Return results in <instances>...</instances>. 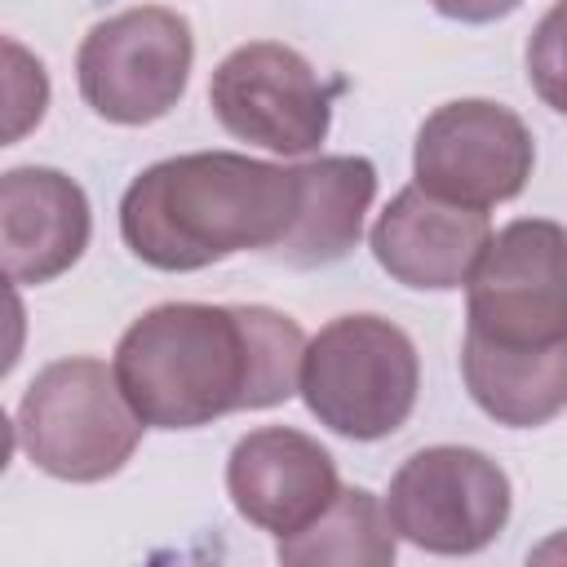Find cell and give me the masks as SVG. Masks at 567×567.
Instances as JSON below:
<instances>
[{"instance_id":"cell-1","label":"cell","mask_w":567,"mask_h":567,"mask_svg":"<svg viewBox=\"0 0 567 567\" xmlns=\"http://www.w3.org/2000/svg\"><path fill=\"white\" fill-rule=\"evenodd\" d=\"M306 337L270 306L164 301L133 319L115 346V377L155 430H199L301 390Z\"/></svg>"},{"instance_id":"cell-2","label":"cell","mask_w":567,"mask_h":567,"mask_svg":"<svg viewBox=\"0 0 567 567\" xmlns=\"http://www.w3.org/2000/svg\"><path fill=\"white\" fill-rule=\"evenodd\" d=\"M297 213V168L239 151H190L137 173L120 199L128 252L155 270H204L230 252H270Z\"/></svg>"},{"instance_id":"cell-3","label":"cell","mask_w":567,"mask_h":567,"mask_svg":"<svg viewBox=\"0 0 567 567\" xmlns=\"http://www.w3.org/2000/svg\"><path fill=\"white\" fill-rule=\"evenodd\" d=\"M146 421L120 390L115 368L75 354L40 368L18 403V447L62 483H102L137 452Z\"/></svg>"},{"instance_id":"cell-4","label":"cell","mask_w":567,"mask_h":567,"mask_svg":"<svg viewBox=\"0 0 567 567\" xmlns=\"http://www.w3.org/2000/svg\"><path fill=\"white\" fill-rule=\"evenodd\" d=\"M421 390L412 337L381 315H337L306 341L301 399L341 439L377 443L394 434Z\"/></svg>"},{"instance_id":"cell-5","label":"cell","mask_w":567,"mask_h":567,"mask_svg":"<svg viewBox=\"0 0 567 567\" xmlns=\"http://www.w3.org/2000/svg\"><path fill=\"white\" fill-rule=\"evenodd\" d=\"M465 332L505 350H549L567 341V226L518 217L501 226L470 284Z\"/></svg>"},{"instance_id":"cell-6","label":"cell","mask_w":567,"mask_h":567,"mask_svg":"<svg viewBox=\"0 0 567 567\" xmlns=\"http://www.w3.org/2000/svg\"><path fill=\"white\" fill-rule=\"evenodd\" d=\"M195 62L190 22L164 4L102 18L75 53L80 97L111 124H151L177 106Z\"/></svg>"},{"instance_id":"cell-7","label":"cell","mask_w":567,"mask_h":567,"mask_svg":"<svg viewBox=\"0 0 567 567\" xmlns=\"http://www.w3.org/2000/svg\"><path fill=\"white\" fill-rule=\"evenodd\" d=\"M385 509L394 532L416 549L478 554L509 523V478L478 447L439 443L394 470Z\"/></svg>"},{"instance_id":"cell-8","label":"cell","mask_w":567,"mask_h":567,"mask_svg":"<svg viewBox=\"0 0 567 567\" xmlns=\"http://www.w3.org/2000/svg\"><path fill=\"white\" fill-rule=\"evenodd\" d=\"M332 93L319 71L279 40H252L226 53L208 80V106L217 124L275 155H310L328 137Z\"/></svg>"},{"instance_id":"cell-9","label":"cell","mask_w":567,"mask_h":567,"mask_svg":"<svg viewBox=\"0 0 567 567\" xmlns=\"http://www.w3.org/2000/svg\"><path fill=\"white\" fill-rule=\"evenodd\" d=\"M532 164H536L532 128L509 106L487 97H461L434 106L416 128V146H412L416 186L470 208H492L523 195Z\"/></svg>"},{"instance_id":"cell-10","label":"cell","mask_w":567,"mask_h":567,"mask_svg":"<svg viewBox=\"0 0 567 567\" xmlns=\"http://www.w3.org/2000/svg\"><path fill=\"white\" fill-rule=\"evenodd\" d=\"M226 492L239 518L270 536H292L337 501L341 478L319 439L288 425H261L230 447Z\"/></svg>"},{"instance_id":"cell-11","label":"cell","mask_w":567,"mask_h":567,"mask_svg":"<svg viewBox=\"0 0 567 567\" xmlns=\"http://www.w3.org/2000/svg\"><path fill=\"white\" fill-rule=\"evenodd\" d=\"M487 239H492V226L483 208L439 199L412 182L385 204L368 244L377 266L403 288L447 292L470 284Z\"/></svg>"},{"instance_id":"cell-12","label":"cell","mask_w":567,"mask_h":567,"mask_svg":"<svg viewBox=\"0 0 567 567\" xmlns=\"http://www.w3.org/2000/svg\"><path fill=\"white\" fill-rule=\"evenodd\" d=\"M89 199L58 168H9L0 177V248L13 284H49L89 248Z\"/></svg>"},{"instance_id":"cell-13","label":"cell","mask_w":567,"mask_h":567,"mask_svg":"<svg viewBox=\"0 0 567 567\" xmlns=\"http://www.w3.org/2000/svg\"><path fill=\"white\" fill-rule=\"evenodd\" d=\"M372 199L377 168L363 155H319L297 164V213L266 257L297 270L341 261L359 244L363 213L372 208Z\"/></svg>"},{"instance_id":"cell-14","label":"cell","mask_w":567,"mask_h":567,"mask_svg":"<svg viewBox=\"0 0 567 567\" xmlns=\"http://www.w3.org/2000/svg\"><path fill=\"white\" fill-rule=\"evenodd\" d=\"M461 377L492 421L532 430L567 408V341L549 350H505L465 332Z\"/></svg>"},{"instance_id":"cell-15","label":"cell","mask_w":567,"mask_h":567,"mask_svg":"<svg viewBox=\"0 0 567 567\" xmlns=\"http://www.w3.org/2000/svg\"><path fill=\"white\" fill-rule=\"evenodd\" d=\"M394 523L377 492L341 487L337 501L292 536H279V563L288 567H390Z\"/></svg>"},{"instance_id":"cell-16","label":"cell","mask_w":567,"mask_h":567,"mask_svg":"<svg viewBox=\"0 0 567 567\" xmlns=\"http://www.w3.org/2000/svg\"><path fill=\"white\" fill-rule=\"evenodd\" d=\"M527 80L545 106L567 115V0H554L527 35Z\"/></svg>"},{"instance_id":"cell-17","label":"cell","mask_w":567,"mask_h":567,"mask_svg":"<svg viewBox=\"0 0 567 567\" xmlns=\"http://www.w3.org/2000/svg\"><path fill=\"white\" fill-rule=\"evenodd\" d=\"M4 53H9V128H4V142H18L31 124H40L44 102H49V80H44V66L18 40H4Z\"/></svg>"},{"instance_id":"cell-18","label":"cell","mask_w":567,"mask_h":567,"mask_svg":"<svg viewBox=\"0 0 567 567\" xmlns=\"http://www.w3.org/2000/svg\"><path fill=\"white\" fill-rule=\"evenodd\" d=\"M430 4L452 22H496V18L514 13L523 0H430Z\"/></svg>"},{"instance_id":"cell-19","label":"cell","mask_w":567,"mask_h":567,"mask_svg":"<svg viewBox=\"0 0 567 567\" xmlns=\"http://www.w3.org/2000/svg\"><path fill=\"white\" fill-rule=\"evenodd\" d=\"M532 558H536V563H545V558H567V536H554V540H549V545H540Z\"/></svg>"}]
</instances>
